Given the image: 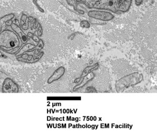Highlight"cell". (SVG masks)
<instances>
[{"label":"cell","instance_id":"obj_1","mask_svg":"<svg viewBox=\"0 0 157 137\" xmlns=\"http://www.w3.org/2000/svg\"><path fill=\"white\" fill-rule=\"evenodd\" d=\"M143 80L144 76L142 74L138 72L133 73L117 81L115 84V89L117 92H122L126 88L140 83Z\"/></svg>","mask_w":157,"mask_h":137},{"label":"cell","instance_id":"obj_2","mask_svg":"<svg viewBox=\"0 0 157 137\" xmlns=\"http://www.w3.org/2000/svg\"><path fill=\"white\" fill-rule=\"evenodd\" d=\"M8 43L9 50L15 48L19 49L21 45L17 34L13 31L6 29L0 33V45L4 46V44H8Z\"/></svg>","mask_w":157,"mask_h":137},{"label":"cell","instance_id":"obj_3","mask_svg":"<svg viewBox=\"0 0 157 137\" xmlns=\"http://www.w3.org/2000/svg\"><path fill=\"white\" fill-rule=\"evenodd\" d=\"M2 92L3 93H17L19 92V87L12 79L6 78L3 84Z\"/></svg>","mask_w":157,"mask_h":137},{"label":"cell","instance_id":"obj_4","mask_svg":"<svg viewBox=\"0 0 157 137\" xmlns=\"http://www.w3.org/2000/svg\"><path fill=\"white\" fill-rule=\"evenodd\" d=\"M65 72V69L64 68V67H60L58 68L54 72V73L49 77V78L48 79L47 83L48 84H51L56 81H57L63 76Z\"/></svg>","mask_w":157,"mask_h":137},{"label":"cell","instance_id":"obj_5","mask_svg":"<svg viewBox=\"0 0 157 137\" xmlns=\"http://www.w3.org/2000/svg\"><path fill=\"white\" fill-rule=\"evenodd\" d=\"M11 27L13 31L17 34L18 36H19L22 43L25 44L28 41V38L25 33L23 32V31L22 30V29L19 25L17 24L16 23H12L11 24Z\"/></svg>","mask_w":157,"mask_h":137},{"label":"cell","instance_id":"obj_6","mask_svg":"<svg viewBox=\"0 0 157 137\" xmlns=\"http://www.w3.org/2000/svg\"><path fill=\"white\" fill-rule=\"evenodd\" d=\"M94 73H88V74H87L86 76H84V77H82V78H82V80L80 81L79 82V83L78 84H77V86H75V87H74V91H75L76 90L78 89L79 88H81L83 86L85 85L88 81H90V80L93 79L94 78Z\"/></svg>","mask_w":157,"mask_h":137},{"label":"cell","instance_id":"obj_7","mask_svg":"<svg viewBox=\"0 0 157 137\" xmlns=\"http://www.w3.org/2000/svg\"><path fill=\"white\" fill-rule=\"evenodd\" d=\"M15 17V15L13 13H10L4 15L0 18V33L1 32L2 28L3 25L6 24L8 22L11 21Z\"/></svg>","mask_w":157,"mask_h":137},{"label":"cell","instance_id":"obj_8","mask_svg":"<svg viewBox=\"0 0 157 137\" xmlns=\"http://www.w3.org/2000/svg\"><path fill=\"white\" fill-rule=\"evenodd\" d=\"M36 48V46L35 45L30 44V43H28V44H25V46L20 50V51L17 53V55L19 56L20 55H22L25 54V52L35 51Z\"/></svg>","mask_w":157,"mask_h":137},{"label":"cell","instance_id":"obj_9","mask_svg":"<svg viewBox=\"0 0 157 137\" xmlns=\"http://www.w3.org/2000/svg\"><path fill=\"white\" fill-rule=\"evenodd\" d=\"M39 43L37 45V47L35 49V54H39L41 50L42 49L43 47H44V42L43 41L41 40H39V41L38 42Z\"/></svg>","mask_w":157,"mask_h":137},{"label":"cell","instance_id":"obj_10","mask_svg":"<svg viewBox=\"0 0 157 137\" xmlns=\"http://www.w3.org/2000/svg\"><path fill=\"white\" fill-rule=\"evenodd\" d=\"M96 65H98V64H95V65H94L93 66H91V67H87L85 69L84 71V72L82 73V76H81V78H82V77H84V76H86L87 74H88L89 73V72L93 70V69H94V68H96Z\"/></svg>","mask_w":157,"mask_h":137},{"label":"cell","instance_id":"obj_11","mask_svg":"<svg viewBox=\"0 0 157 137\" xmlns=\"http://www.w3.org/2000/svg\"><path fill=\"white\" fill-rule=\"evenodd\" d=\"M28 20V16L25 13H22L21 15V19H20V25L21 26L23 25Z\"/></svg>","mask_w":157,"mask_h":137},{"label":"cell","instance_id":"obj_12","mask_svg":"<svg viewBox=\"0 0 157 137\" xmlns=\"http://www.w3.org/2000/svg\"><path fill=\"white\" fill-rule=\"evenodd\" d=\"M43 55H44V52H41L40 54H38V55H36V57H34L33 60L31 61L30 63H35V62H36L37 61H38L41 59V57H42V56H43Z\"/></svg>","mask_w":157,"mask_h":137},{"label":"cell","instance_id":"obj_13","mask_svg":"<svg viewBox=\"0 0 157 137\" xmlns=\"http://www.w3.org/2000/svg\"><path fill=\"white\" fill-rule=\"evenodd\" d=\"M29 22H28V21L27 20V22H25L23 25H22V26H21L22 29H23V30H27L28 29H29Z\"/></svg>","mask_w":157,"mask_h":137},{"label":"cell","instance_id":"obj_14","mask_svg":"<svg viewBox=\"0 0 157 137\" xmlns=\"http://www.w3.org/2000/svg\"><path fill=\"white\" fill-rule=\"evenodd\" d=\"M33 3H34V4H35V6H36V7L41 12H44V10H42V9H41L40 6H39V4H38V3L36 2V0H33Z\"/></svg>","mask_w":157,"mask_h":137},{"label":"cell","instance_id":"obj_15","mask_svg":"<svg viewBox=\"0 0 157 137\" xmlns=\"http://www.w3.org/2000/svg\"><path fill=\"white\" fill-rule=\"evenodd\" d=\"M37 33L39 36H41L42 34V27L41 25L38 28V30H37Z\"/></svg>","mask_w":157,"mask_h":137},{"label":"cell","instance_id":"obj_16","mask_svg":"<svg viewBox=\"0 0 157 137\" xmlns=\"http://www.w3.org/2000/svg\"><path fill=\"white\" fill-rule=\"evenodd\" d=\"M40 25L39 24L38 22L36 21L35 23H34V24H33V29H38V28Z\"/></svg>","mask_w":157,"mask_h":137},{"label":"cell","instance_id":"obj_17","mask_svg":"<svg viewBox=\"0 0 157 137\" xmlns=\"http://www.w3.org/2000/svg\"><path fill=\"white\" fill-rule=\"evenodd\" d=\"M32 38H33V40L36 42H39V40H40L39 39L38 37L36 36V35H33Z\"/></svg>","mask_w":157,"mask_h":137},{"label":"cell","instance_id":"obj_18","mask_svg":"<svg viewBox=\"0 0 157 137\" xmlns=\"http://www.w3.org/2000/svg\"><path fill=\"white\" fill-rule=\"evenodd\" d=\"M28 57H29L28 54H23V55L21 56V58L22 59H23V60H27Z\"/></svg>","mask_w":157,"mask_h":137},{"label":"cell","instance_id":"obj_19","mask_svg":"<svg viewBox=\"0 0 157 137\" xmlns=\"http://www.w3.org/2000/svg\"><path fill=\"white\" fill-rule=\"evenodd\" d=\"M34 18L33 17H28V21L29 22V23H32L34 21Z\"/></svg>","mask_w":157,"mask_h":137},{"label":"cell","instance_id":"obj_20","mask_svg":"<svg viewBox=\"0 0 157 137\" xmlns=\"http://www.w3.org/2000/svg\"><path fill=\"white\" fill-rule=\"evenodd\" d=\"M33 35H34V34H33V33L28 32V34H27V36L29 37V38H32Z\"/></svg>","mask_w":157,"mask_h":137},{"label":"cell","instance_id":"obj_21","mask_svg":"<svg viewBox=\"0 0 157 137\" xmlns=\"http://www.w3.org/2000/svg\"><path fill=\"white\" fill-rule=\"evenodd\" d=\"M0 57H2V58H7V57L2 54V52H0Z\"/></svg>","mask_w":157,"mask_h":137}]
</instances>
